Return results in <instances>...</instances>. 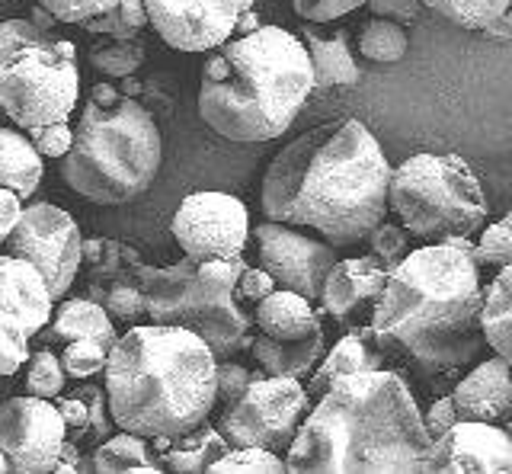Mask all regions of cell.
Masks as SVG:
<instances>
[{
	"mask_svg": "<svg viewBox=\"0 0 512 474\" xmlns=\"http://www.w3.org/2000/svg\"><path fill=\"white\" fill-rule=\"evenodd\" d=\"M58 410H61V417L64 423H68V439L74 442H84L87 430H90V404L80 398V394H58Z\"/></svg>",
	"mask_w": 512,
	"mask_h": 474,
	"instance_id": "obj_45",
	"label": "cell"
},
{
	"mask_svg": "<svg viewBox=\"0 0 512 474\" xmlns=\"http://www.w3.org/2000/svg\"><path fill=\"white\" fill-rule=\"evenodd\" d=\"M106 362H109V346L100 343L96 337H77L71 343H64V353H61V366L68 372V378H93L106 372Z\"/></svg>",
	"mask_w": 512,
	"mask_h": 474,
	"instance_id": "obj_36",
	"label": "cell"
},
{
	"mask_svg": "<svg viewBox=\"0 0 512 474\" xmlns=\"http://www.w3.org/2000/svg\"><path fill=\"white\" fill-rule=\"evenodd\" d=\"M391 212L416 241L442 244L474 234L487 221V199L474 170L458 154L420 151L391 170Z\"/></svg>",
	"mask_w": 512,
	"mask_h": 474,
	"instance_id": "obj_7",
	"label": "cell"
},
{
	"mask_svg": "<svg viewBox=\"0 0 512 474\" xmlns=\"http://www.w3.org/2000/svg\"><path fill=\"white\" fill-rule=\"evenodd\" d=\"M458 420L512 423V366L503 356L480 362L452 391Z\"/></svg>",
	"mask_w": 512,
	"mask_h": 474,
	"instance_id": "obj_18",
	"label": "cell"
},
{
	"mask_svg": "<svg viewBox=\"0 0 512 474\" xmlns=\"http://www.w3.org/2000/svg\"><path fill=\"white\" fill-rule=\"evenodd\" d=\"M48 29L36 26L32 20H4L0 23V58H7L13 49H20L23 42L45 36Z\"/></svg>",
	"mask_w": 512,
	"mask_h": 474,
	"instance_id": "obj_47",
	"label": "cell"
},
{
	"mask_svg": "<svg viewBox=\"0 0 512 474\" xmlns=\"http://www.w3.org/2000/svg\"><path fill=\"white\" fill-rule=\"evenodd\" d=\"M151 446L157 449L164 471L202 474L231 449V442L224 439V433L218 430V426H212L205 420V423L192 426L189 433H180V436H154Z\"/></svg>",
	"mask_w": 512,
	"mask_h": 474,
	"instance_id": "obj_22",
	"label": "cell"
},
{
	"mask_svg": "<svg viewBox=\"0 0 512 474\" xmlns=\"http://www.w3.org/2000/svg\"><path fill=\"white\" fill-rule=\"evenodd\" d=\"M144 26H151L144 0H119V7L80 23V29H87V33L109 36V39H135Z\"/></svg>",
	"mask_w": 512,
	"mask_h": 474,
	"instance_id": "obj_32",
	"label": "cell"
},
{
	"mask_svg": "<svg viewBox=\"0 0 512 474\" xmlns=\"http://www.w3.org/2000/svg\"><path fill=\"white\" fill-rule=\"evenodd\" d=\"M304 45H308L311 68H314V90L359 84V65H356V58H352L343 33L320 39L308 29V33H304Z\"/></svg>",
	"mask_w": 512,
	"mask_h": 474,
	"instance_id": "obj_27",
	"label": "cell"
},
{
	"mask_svg": "<svg viewBox=\"0 0 512 474\" xmlns=\"http://www.w3.org/2000/svg\"><path fill=\"white\" fill-rule=\"evenodd\" d=\"M480 263L452 244H426L391 270L372 330L384 356L420 372L468 366L487 346Z\"/></svg>",
	"mask_w": 512,
	"mask_h": 474,
	"instance_id": "obj_3",
	"label": "cell"
},
{
	"mask_svg": "<svg viewBox=\"0 0 512 474\" xmlns=\"http://www.w3.org/2000/svg\"><path fill=\"white\" fill-rule=\"evenodd\" d=\"M375 369H384V350L375 340V330L372 327L349 330V334H343L330 346L324 359L317 362V369L308 375L311 401L324 398L340 378L359 375V372H375Z\"/></svg>",
	"mask_w": 512,
	"mask_h": 474,
	"instance_id": "obj_20",
	"label": "cell"
},
{
	"mask_svg": "<svg viewBox=\"0 0 512 474\" xmlns=\"http://www.w3.org/2000/svg\"><path fill=\"white\" fill-rule=\"evenodd\" d=\"M256 330L272 340H304L314 334H324V311L314 308L311 298L292 289H276L269 292L260 305H253Z\"/></svg>",
	"mask_w": 512,
	"mask_h": 474,
	"instance_id": "obj_21",
	"label": "cell"
},
{
	"mask_svg": "<svg viewBox=\"0 0 512 474\" xmlns=\"http://www.w3.org/2000/svg\"><path fill=\"white\" fill-rule=\"evenodd\" d=\"M372 10V17H384V20H394V23H413L416 17L423 13V0H368L365 4Z\"/></svg>",
	"mask_w": 512,
	"mask_h": 474,
	"instance_id": "obj_48",
	"label": "cell"
},
{
	"mask_svg": "<svg viewBox=\"0 0 512 474\" xmlns=\"http://www.w3.org/2000/svg\"><path fill=\"white\" fill-rule=\"evenodd\" d=\"M55 305V295L36 266L7 254L4 270H0V311L16 314L26 324L29 337H39L52 321Z\"/></svg>",
	"mask_w": 512,
	"mask_h": 474,
	"instance_id": "obj_19",
	"label": "cell"
},
{
	"mask_svg": "<svg viewBox=\"0 0 512 474\" xmlns=\"http://www.w3.org/2000/svg\"><path fill=\"white\" fill-rule=\"evenodd\" d=\"M4 263H7V250H4V254H0V270H4Z\"/></svg>",
	"mask_w": 512,
	"mask_h": 474,
	"instance_id": "obj_56",
	"label": "cell"
},
{
	"mask_svg": "<svg viewBox=\"0 0 512 474\" xmlns=\"http://www.w3.org/2000/svg\"><path fill=\"white\" fill-rule=\"evenodd\" d=\"M410 231L404 225H391V221H381V225L368 234V247H372V257L384 266V270H397L400 263L410 257L413 241Z\"/></svg>",
	"mask_w": 512,
	"mask_h": 474,
	"instance_id": "obj_39",
	"label": "cell"
},
{
	"mask_svg": "<svg viewBox=\"0 0 512 474\" xmlns=\"http://www.w3.org/2000/svg\"><path fill=\"white\" fill-rule=\"evenodd\" d=\"M253 382V372H247L244 366H237L231 359H218V401L221 407L234 404L240 394H244Z\"/></svg>",
	"mask_w": 512,
	"mask_h": 474,
	"instance_id": "obj_44",
	"label": "cell"
},
{
	"mask_svg": "<svg viewBox=\"0 0 512 474\" xmlns=\"http://www.w3.org/2000/svg\"><path fill=\"white\" fill-rule=\"evenodd\" d=\"M253 241L256 254H260V266L272 273L279 289H292L311 298V302H320L324 282L336 260H340L327 237H314L301 231V225L266 218L263 225H256Z\"/></svg>",
	"mask_w": 512,
	"mask_h": 474,
	"instance_id": "obj_12",
	"label": "cell"
},
{
	"mask_svg": "<svg viewBox=\"0 0 512 474\" xmlns=\"http://www.w3.org/2000/svg\"><path fill=\"white\" fill-rule=\"evenodd\" d=\"M391 164L359 119L311 129L285 145L263 177V212L311 228L333 247L368 241L391 212Z\"/></svg>",
	"mask_w": 512,
	"mask_h": 474,
	"instance_id": "obj_1",
	"label": "cell"
},
{
	"mask_svg": "<svg viewBox=\"0 0 512 474\" xmlns=\"http://www.w3.org/2000/svg\"><path fill=\"white\" fill-rule=\"evenodd\" d=\"M250 353L256 356V366H263L269 375L308 378L324 359V334L304 340H272L266 334H256Z\"/></svg>",
	"mask_w": 512,
	"mask_h": 474,
	"instance_id": "obj_24",
	"label": "cell"
},
{
	"mask_svg": "<svg viewBox=\"0 0 512 474\" xmlns=\"http://www.w3.org/2000/svg\"><path fill=\"white\" fill-rule=\"evenodd\" d=\"M388 270L368 254V257H349V260H336L324 282V295H320V311L330 314V318L346 327V330H359V327H372L375 308L388 286Z\"/></svg>",
	"mask_w": 512,
	"mask_h": 474,
	"instance_id": "obj_17",
	"label": "cell"
},
{
	"mask_svg": "<svg viewBox=\"0 0 512 474\" xmlns=\"http://www.w3.org/2000/svg\"><path fill=\"white\" fill-rule=\"evenodd\" d=\"M29 330L10 311H0V375H16L29 362Z\"/></svg>",
	"mask_w": 512,
	"mask_h": 474,
	"instance_id": "obj_38",
	"label": "cell"
},
{
	"mask_svg": "<svg viewBox=\"0 0 512 474\" xmlns=\"http://www.w3.org/2000/svg\"><path fill=\"white\" fill-rule=\"evenodd\" d=\"M426 474H512V433L500 423L458 420L432 442Z\"/></svg>",
	"mask_w": 512,
	"mask_h": 474,
	"instance_id": "obj_16",
	"label": "cell"
},
{
	"mask_svg": "<svg viewBox=\"0 0 512 474\" xmlns=\"http://www.w3.org/2000/svg\"><path fill=\"white\" fill-rule=\"evenodd\" d=\"M84 263L90 266V279H103V276H119V273L135 270L141 257H138V250L128 244L93 237V241H84Z\"/></svg>",
	"mask_w": 512,
	"mask_h": 474,
	"instance_id": "obj_34",
	"label": "cell"
},
{
	"mask_svg": "<svg viewBox=\"0 0 512 474\" xmlns=\"http://www.w3.org/2000/svg\"><path fill=\"white\" fill-rule=\"evenodd\" d=\"M80 462H84V455H80V442L64 439L61 455H58L52 474H80Z\"/></svg>",
	"mask_w": 512,
	"mask_h": 474,
	"instance_id": "obj_51",
	"label": "cell"
},
{
	"mask_svg": "<svg viewBox=\"0 0 512 474\" xmlns=\"http://www.w3.org/2000/svg\"><path fill=\"white\" fill-rule=\"evenodd\" d=\"M164 161L154 116L135 97L87 100L74 125V145L61 157V177L96 205H125L148 193Z\"/></svg>",
	"mask_w": 512,
	"mask_h": 474,
	"instance_id": "obj_6",
	"label": "cell"
},
{
	"mask_svg": "<svg viewBox=\"0 0 512 474\" xmlns=\"http://www.w3.org/2000/svg\"><path fill=\"white\" fill-rule=\"evenodd\" d=\"M10 471V458H7V452L0 449V474H7Z\"/></svg>",
	"mask_w": 512,
	"mask_h": 474,
	"instance_id": "obj_55",
	"label": "cell"
},
{
	"mask_svg": "<svg viewBox=\"0 0 512 474\" xmlns=\"http://www.w3.org/2000/svg\"><path fill=\"white\" fill-rule=\"evenodd\" d=\"M90 65L109 77L125 81V77H132L144 65V45L138 42V36L135 39H109L90 52Z\"/></svg>",
	"mask_w": 512,
	"mask_h": 474,
	"instance_id": "obj_35",
	"label": "cell"
},
{
	"mask_svg": "<svg viewBox=\"0 0 512 474\" xmlns=\"http://www.w3.org/2000/svg\"><path fill=\"white\" fill-rule=\"evenodd\" d=\"M276 289H279V282L272 279V273L263 270V266H247L244 276H240V282H237L240 302H247V305H260L263 298L269 292H276Z\"/></svg>",
	"mask_w": 512,
	"mask_h": 474,
	"instance_id": "obj_46",
	"label": "cell"
},
{
	"mask_svg": "<svg viewBox=\"0 0 512 474\" xmlns=\"http://www.w3.org/2000/svg\"><path fill=\"white\" fill-rule=\"evenodd\" d=\"M311 93L308 45L282 26H260L208 55L199 116L228 141H272L288 132Z\"/></svg>",
	"mask_w": 512,
	"mask_h": 474,
	"instance_id": "obj_5",
	"label": "cell"
},
{
	"mask_svg": "<svg viewBox=\"0 0 512 474\" xmlns=\"http://www.w3.org/2000/svg\"><path fill=\"white\" fill-rule=\"evenodd\" d=\"M477 263L496 266V270L512 263V212L496 221V225L484 228L477 241Z\"/></svg>",
	"mask_w": 512,
	"mask_h": 474,
	"instance_id": "obj_40",
	"label": "cell"
},
{
	"mask_svg": "<svg viewBox=\"0 0 512 474\" xmlns=\"http://www.w3.org/2000/svg\"><path fill=\"white\" fill-rule=\"evenodd\" d=\"M247 263L244 257L234 260H202L199 263V286H196V305H192L189 330L212 346L218 359H231L253 346L256 318L247 311L237 295V282L244 276Z\"/></svg>",
	"mask_w": 512,
	"mask_h": 474,
	"instance_id": "obj_10",
	"label": "cell"
},
{
	"mask_svg": "<svg viewBox=\"0 0 512 474\" xmlns=\"http://www.w3.org/2000/svg\"><path fill=\"white\" fill-rule=\"evenodd\" d=\"M359 52L368 61H378V65H394L407 55L410 49V39H407V29L394 23V20H384V17H372L362 29H359Z\"/></svg>",
	"mask_w": 512,
	"mask_h": 474,
	"instance_id": "obj_30",
	"label": "cell"
},
{
	"mask_svg": "<svg viewBox=\"0 0 512 474\" xmlns=\"http://www.w3.org/2000/svg\"><path fill=\"white\" fill-rule=\"evenodd\" d=\"M484 36H487V39H512V4L484 29Z\"/></svg>",
	"mask_w": 512,
	"mask_h": 474,
	"instance_id": "obj_52",
	"label": "cell"
},
{
	"mask_svg": "<svg viewBox=\"0 0 512 474\" xmlns=\"http://www.w3.org/2000/svg\"><path fill=\"white\" fill-rule=\"evenodd\" d=\"M64 439L68 423L52 398L23 394L0 404V449L13 474H52Z\"/></svg>",
	"mask_w": 512,
	"mask_h": 474,
	"instance_id": "obj_14",
	"label": "cell"
},
{
	"mask_svg": "<svg viewBox=\"0 0 512 474\" xmlns=\"http://www.w3.org/2000/svg\"><path fill=\"white\" fill-rule=\"evenodd\" d=\"M432 439L407 382L375 369L340 378L285 452L288 474H426Z\"/></svg>",
	"mask_w": 512,
	"mask_h": 474,
	"instance_id": "obj_2",
	"label": "cell"
},
{
	"mask_svg": "<svg viewBox=\"0 0 512 474\" xmlns=\"http://www.w3.org/2000/svg\"><path fill=\"white\" fill-rule=\"evenodd\" d=\"M311 407L314 401L301 378L266 375L250 382L234 404L221 407L218 430L231 446H263L285 455Z\"/></svg>",
	"mask_w": 512,
	"mask_h": 474,
	"instance_id": "obj_9",
	"label": "cell"
},
{
	"mask_svg": "<svg viewBox=\"0 0 512 474\" xmlns=\"http://www.w3.org/2000/svg\"><path fill=\"white\" fill-rule=\"evenodd\" d=\"M423 423H426V433H429L432 442L442 439L448 430H452V426L458 423V407H455V398H452V394H448V398H439L436 404H432V407L426 410Z\"/></svg>",
	"mask_w": 512,
	"mask_h": 474,
	"instance_id": "obj_49",
	"label": "cell"
},
{
	"mask_svg": "<svg viewBox=\"0 0 512 474\" xmlns=\"http://www.w3.org/2000/svg\"><path fill=\"white\" fill-rule=\"evenodd\" d=\"M138 266H135V270H128V273H119V276L90 279V298H93V302H100L112 314V321H138L141 314H148V302H144V286H141Z\"/></svg>",
	"mask_w": 512,
	"mask_h": 474,
	"instance_id": "obj_29",
	"label": "cell"
},
{
	"mask_svg": "<svg viewBox=\"0 0 512 474\" xmlns=\"http://www.w3.org/2000/svg\"><path fill=\"white\" fill-rule=\"evenodd\" d=\"M103 385L119 430L180 436L218 407V356L196 330L151 321L116 340Z\"/></svg>",
	"mask_w": 512,
	"mask_h": 474,
	"instance_id": "obj_4",
	"label": "cell"
},
{
	"mask_svg": "<svg viewBox=\"0 0 512 474\" xmlns=\"http://www.w3.org/2000/svg\"><path fill=\"white\" fill-rule=\"evenodd\" d=\"M26 135L32 138V145L39 148L42 157H55V161H61V157L68 154L71 145H74V129L68 122L36 125V129H29Z\"/></svg>",
	"mask_w": 512,
	"mask_h": 474,
	"instance_id": "obj_43",
	"label": "cell"
},
{
	"mask_svg": "<svg viewBox=\"0 0 512 474\" xmlns=\"http://www.w3.org/2000/svg\"><path fill=\"white\" fill-rule=\"evenodd\" d=\"M173 237L192 260L244 257L250 237V212L228 193H192L173 215Z\"/></svg>",
	"mask_w": 512,
	"mask_h": 474,
	"instance_id": "obj_13",
	"label": "cell"
},
{
	"mask_svg": "<svg viewBox=\"0 0 512 474\" xmlns=\"http://www.w3.org/2000/svg\"><path fill=\"white\" fill-rule=\"evenodd\" d=\"M154 33L176 52H215L234 39L240 13L253 0H144Z\"/></svg>",
	"mask_w": 512,
	"mask_h": 474,
	"instance_id": "obj_15",
	"label": "cell"
},
{
	"mask_svg": "<svg viewBox=\"0 0 512 474\" xmlns=\"http://www.w3.org/2000/svg\"><path fill=\"white\" fill-rule=\"evenodd\" d=\"M68 385V372L61 366V356H55L52 350H39L32 353L29 362H26V388L29 394H39V398H58Z\"/></svg>",
	"mask_w": 512,
	"mask_h": 474,
	"instance_id": "obj_37",
	"label": "cell"
},
{
	"mask_svg": "<svg viewBox=\"0 0 512 474\" xmlns=\"http://www.w3.org/2000/svg\"><path fill=\"white\" fill-rule=\"evenodd\" d=\"M45 10H52L61 23H74L80 26L90 17H100V13L119 7V0H36Z\"/></svg>",
	"mask_w": 512,
	"mask_h": 474,
	"instance_id": "obj_41",
	"label": "cell"
},
{
	"mask_svg": "<svg viewBox=\"0 0 512 474\" xmlns=\"http://www.w3.org/2000/svg\"><path fill=\"white\" fill-rule=\"evenodd\" d=\"M32 23H36V26H42V29H48V33H52V29L61 23L58 17H55V13L52 10H45L42 4H36V7H32V17H29Z\"/></svg>",
	"mask_w": 512,
	"mask_h": 474,
	"instance_id": "obj_53",
	"label": "cell"
},
{
	"mask_svg": "<svg viewBox=\"0 0 512 474\" xmlns=\"http://www.w3.org/2000/svg\"><path fill=\"white\" fill-rule=\"evenodd\" d=\"M365 4L368 0H292V10L308 23H333Z\"/></svg>",
	"mask_w": 512,
	"mask_h": 474,
	"instance_id": "obj_42",
	"label": "cell"
},
{
	"mask_svg": "<svg viewBox=\"0 0 512 474\" xmlns=\"http://www.w3.org/2000/svg\"><path fill=\"white\" fill-rule=\"evenodd\" d=\"M7 254L29 260L45 276L55 302L74 286L77 270L84 266V237L77 221L52 202H32L23 209L20 225L7 237Z\"/></svg>",
	"mask_w": 512,
	"mask_h": 474,
	"instance_id": "obj_11",
	"label": "cell"
},
{
	"mask_svg": "<svg viewBox=\"0 0 512 474\" xmlns=\"http://www.w3.org/2000/svg\"><path fill=\"white\" fill-rule=\"evenodd\" d=\"M45 177L42 154L26 132L0 129V186L29 199Z\"/></svg>",
	"mask_w": 512,
	"mask_h": 474,
	"instance_id": "obj_26",
	"label": "cell"
},
{
	"mask_svg": "<svg viewBox=\"0 0 512 474\" xmlns=\"http://www.w3.org/2000/svg\"><path fill=\"white\" fill-rule=\"evenodd\" d=\"M39 337L52 346L71 343L77 337H96L112 350L119 340V330H116V324H112V314L100 302H93V298H68V302L61 298V305L55 308L52 321H48V327Z\"/></svg>",
	"mask_w": 512,
	"mask_h": 474,
	"instance_id": "obj_23",
	"label": "cell"
},
{
	"mask_svg": "<svg viewBox=\"0 0 512 474\" xmlns=\"http://www.w3.org/2000/svg\"><path fill=\"white\" fill-rule=\"evenodd\" d=\"M484 337L487 346L512 366V263L503 266L484 295Z\"/></svg>",
	"mask_w": 512,
	"mask_h": 474,
	"instance_id": "obj_28",
	"label": "cell"
},
{
	"mask_svg": "<svg viewBox=\"0 0 512 474\" xmlns=\"http://www.w3.org/2000/svg\"><path fill=\"white\" fill-rule=\"evenodd\" d=\"M90 455H93L96 474H157V471H164L157 449L151 446V439L128 433V430L112 433Z\"/></svg>",
	"mask_w": 512,
	"mask_h": 474,
	"instance_id": "obj_25",
	"label": "cell"
},
{
	"mask_svg": "<svg viewBox=\"0 0 512 474\" xmlns=\"http://www.w3.org/2000/svg\"><path fill=\"white\" fill-rule=\"evenodd\" d=\"M253 29H260V17H256L253 10L240 13V20H237V29H234V36H247V33H253Z\"/></svg>",
	"mask_w": 512,
	"mask_h": 474,
	"instance_id": "obj_54",
	"label": "cell"
},
{
	"mask_svg": "<svg viewBox=\"0 0 512 474\" xmlns=\"http://www.w3.org/2000/svg\"><path fill=\"white\" fill-rule=\"evenodd\" d=\"M288 471L285 455L263 446H231L208 474H282Z\"/></svg>",
	"mask_w": 512,
	"mask_h": 474,
	"instance_id": "obj_33",
	"label": "cell"
},
{
	"mask_svg": "<svg viewBox=\"0 0 512 474\" xmlns=\"http://www.w3.org/2000/svg\"><path fill=\"white\" fill-rule=\"evenodd\" d=\"M80 100L74 42L45 33L0 58V113L20 129L68 122Z\"/></svg>",
	"mask_w": 512,
	"mask_h": 474,
	"instance_id": "obj_8",
	"label": "cell"
},
{
	"mask_svg": "<svg viewBox=\"0 0 512 474\" xmlns=\"http://www.w3.org/2000/svg\"><path fill=\"white\" fill-rule=\"evenodd\" d=\"M23 196L13 193V189L0 186V244H7V237L13 234V228L20 225L23 218Z\"/></svg>",
	"mask_w": 512,
	"mask_h": 474,
	"instance_id": "obj_50",
	"label": "cell"
},
{
	"mask_svg": "<svg viewBox=\"0 0 512 474\" xmlns=\"http://www.w3.org/2000/svg\"><path fill=\"white\" fill-rule=\"evenodd\" d=\"M423 4L429 10H436L448 23H455L461 29H474V33H484L512 0H423Z\"/></svg>",
	"mask_w": 512,
	"mask_h": 474,
	"instance_id": "obj_31",
	"label": "cell"
}]
</instances>
